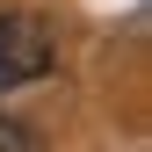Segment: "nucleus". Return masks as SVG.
<instances>
[{"mask_svg":"<svg viewBox=\"0 0 152 152\" xmlns=\"http://www.w3.org/2000/svg\"><path fill=\"white\" fill-rule=\"evenodd\" d=\"M0 152H44V138H36L22 116H7V109H0Z\"/></svg>","mask_w":152,"mask_h":152,"instance_id":"2","label":"nucleus"},{"mask_svg":"<svg viewBox=\"0 0 152 152\" xmlns=\"http://www.w3.org/2000/svg\"><path fill=\"white\" fill-rule=\"evenodd\" d=\"M58 65V36H51L44 15H0V94H15V87H29V80H44V72Z\"/></svg>","mask_w":152,"mask_h":152,"instance_id":"1","label":"nucleus"}]
</instances>
